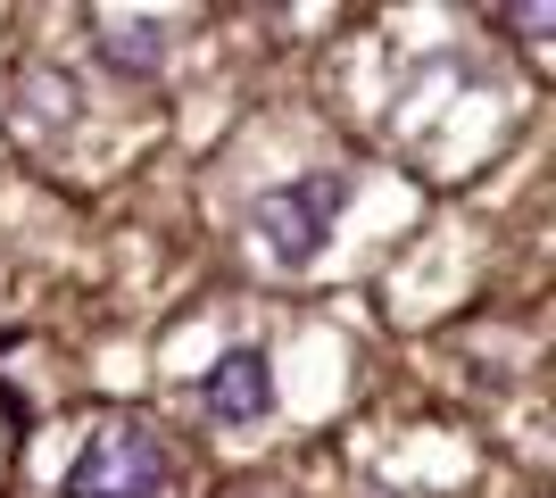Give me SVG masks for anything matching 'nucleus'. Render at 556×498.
<instances>
[{"mask_svg": "<svg viewBox=\"0 0 556 498\" xmlns=\"http://www.w3.org/2000/svg\"><path fill=\"white\" fill-rule=\"evenodd\" d=\"M166 490V449L150 432H116V440H92L67 474V498H159Z\"/></svg>", "mask_w": 556, "mask_h": 498, "instance_id": "f257e3e1", "label": "nucleus"}, {"mask_svg": "<svg viewBox=\"0 0 556 498\" xmlns=\"http://www.w3.org/2000/svg\"><path fill=\"white\" fill-rule=\"evenodd\" d=\"M332 208H341V183H332V175H316V183L266 191V200L250 208V225H257V241H266L275 258H316V250H325Z\"/></svg>", "mask_w": 556, "mask_h": 498, "instance_id": "f03ea898", "label": "nucleus"}, {"mask_svg": "<svg viewBox=\"0 0 556 498\" xmlns=\"http://www.w3.org/2000/svg\"><path fill=\"white\" fill-rule=\"evenodd\" d=\"M208 407L225 416V424H257V416L275 407V374H266V357H257V349H232L225 366L208 374Z\"/></svg>", "mask_w": 556, "mask_h": 498, "instance_id": "7ed1b4c3", "label": "nucleus"}, {"mask_svg": "<svg viewBox=\"0 0 556 498\" xmlns=\"http://www.w3.org/2000/svg\"><path fill=\"white\" fill-rule=\"evenodd\" d=\"M92 34L109 42V67L116 75H159V25L150 17H125V9H100Z\"/></svg>", "mask_w": 556, "mask_h": 498, "instance_id": "20e7f679", "label": "nucleus"}, {"mask_svg": "<svg viewBox=\"0 0 556 498\" xmlns=\"http://www.w3.org/2000/svg\"><path fill=\"white\" fill-rule=\"evenodd\" d=\"M17 108L34 125H67L75 117V84H67V75H50V67H25L17 75Z\"/></svg>", "mask_w": 556, "mask_h": 498, "instance_id": "39448f33", "label": "nucleus"}]
</instances>
